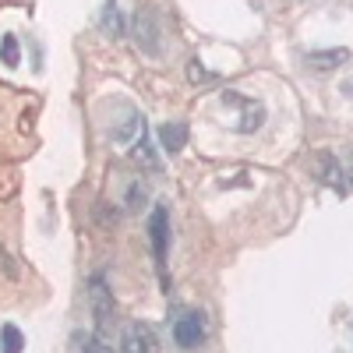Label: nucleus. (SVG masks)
<instances>
[{"instance_id":"f257e3e1","label":"nucleus","mask_w":353,"mask_h":353,"mask_svg":"<svg viewBox=\"0 0 353 353\" xmlns=\"http://www.w3.org/2000/svg\"><path fill=\"white\" fill-rule=\"evenodd\" d=\"M88 307H92L99 339H106L113 332V321H117V304H113V293H110V286H106L103 276L88 279Z\"/></svg>"},{"instance_id":"f03ea898","label":"nucleus","mask_w":353,"mask_h":353,"mask_svg":"<svg viewBox=\"0 0 353 353\" xmlns=\"http://www.w3.org/2000/svg\"><path fill=\"white\" fill-rule=\"evenodd\" d=\"M131 36L141 46V53L159 57V50H163V21H159V14L152 8H138L134 25H131Z\"/></svg>"},{"instance_id":"7ed1b4c3","label":"nucleus","mask_w":353,"mask_h":353,"mask_svg":"<svg viewBox=\"0 0 353 353\" xmlns=\"http://www.w3.org/2000/svg\"><path fill=\"white\" fill-rule=\"evenodd\" d=\"M121 353H159V336L149 321H131L121 336Z\"/></svg>"},{"instance_id":"20e7f679","label":"nucleus","mask_w":353,"mask_h":353,"mask_svg":"<svg viewBox=\"0 0 353 353\" xmlns=\"http://www.w3.org/2000/svg\"><path fill=\"white\" fill-rule=\"evenodd\" d=\"M173 343L181 350H198L205 343V318L201 314H181L173 321Z\"/></svg>"},{"instance_id":"39448f33","label":"nucleus","mask_w":353,"mask_h":353,"mask_svg":"<svg viewBox=\"0 0 353 353\" xmlns=\"http://www.w3.org/2000/svg\"><path fill=\"white\" fill-rule=\"evenodd\" d=\"M149 241H152V254L159 261V269L166 265V248H170V212L166 205H156L149 216Z\"/></svg>"},{"instance_id":"423d86ee","label":"nucleus","mask_w":353,"mask_h":353,"mask_svg":"<svg viewBox=\"0 0 353 353\" xmlns=\"http://www.w3.org/2000/svg\"><path fill=\"white\" fill-rule=\"evenodd\" d=\"M230 99L241 106V124L233 128V131H241V134H251V131H258V128L265 124V106H261V103H254V99H241L237 92H230Z\"/></svg>"},{"instance_id":"0eeeda50","label":"nucleus","mask_w":353,"mask_h":353,"mask_svg":"<svg viewBox=\"0 0 353 353\" xmlns=\"http://www.w3.org/2000/svg\"><path fill=\"white\" fill-rule=\"evenodd\" d=\"M159 145H163V152H181L184 145H188V124H181V121H170V124H163L159 128Z\"/></svg>"},{"instance_id":"6e6552de","label":"nucleus","mask_w":353,"mask_h":353,"mask_svg":"<svg viewBox=\"0 0 353 353\" xmlns=\"http://www.w3.org/2000/svg\"><path fill=\"white\" fill-rule=\"evenodd\" d=\"M350 61V50H314L311 57H307V64L314 68V71H332V68H339V64H346Z\"/></svg>"},{"instance_id":"1a4fd4ad","label":"nucleus","mask_w":353,"mask_h":353,"mask_svg":"<svg viewBox=\"0 0 353 353\" xmlns=\"http://www.w3.org/2000/svg\"><path fill=\"white\" fill-rule=\"evenodd\" d=\"M131 156H134V159H138L141 166H149V170H159V159L152 156V145H149V134H145V131H141V134L134 138V149H131Z\"/></svg>"},{"instance_id":"9d476101","label":"nucleus","mask_w":353,"mask_h":353,"mask_svg":"<svg viewBox=\"0 0 353 353\" xmlns=\"http://www.w3.org/2000/svg\"><path fill=\"white\" fill-rule=\"evenodd\" d=\"M0 57H4V64H8V68H14V64L21 61L18 39H14V36H4V39H0Z\"/></svg>"},{"instance_id":"9b49d317","label":"nucleus","mask_w":353,"mask_h":353,"mask_svg":"<svg viewBox=\"0 0 353 353\" xmlns=\"http://www.w3.org/2000/svg\"><path fill=\"white\" fill-rule=\"evenodd\" d=\"M4 353H21V346H25V339H21V332L14 329V325H4Z\"/></svg>"},{"instance_id":"f8f14e48","label":"nucleus","mask_w":353,"mask_h":353,"mask_svg":"<svg viewBox=\"0 0 353 353\" xmlns=\"http://www.w3.org/2000/svg\"><path fill=\"white\" fill-rule=\"evenodd\" d=\"M103 28H106V32H113V36H121V18H117V4H113V0L106 4V14H103Z\"/></svg>"},{"instance_id":"ddd939ff","label":"nucleus","mask_w":353,"mask_h":353,"mask_svg":"<svg viewBox=\"0 0 353 353\" xmlns=\"http://www.w3.org/2000/svg\"><path fill=\"white\" fill-rule=\"evenodd\" d=\"M188 78H191L194 85H205V81H216V74H212V71H205V68H201L198 61H191V64H188Z\"/></svg>"},{"instance_id":"4468645a","label":"nucleus","mask_w":353,"mask_h":353,"mask_svg":"<svg viewBox=\"0 0 353 353\" xmlns=\"http://www.w3.org/2000/svg\"><path fill=\"white\" fill-rule=\"evenodd\" d=\"M141 201H145V188H141V181H134L128 188V209H141Z\"/></svg>"},{"instance_id":"2eb2a0df","label":"nucleus","mask_w":353,"mask_h":353,"mask_svg":"<svg viewBox=\"0 0 353 353\" xmlns=\"http://www.w3.org/2000/svg\"><path fill=\"white\" fill-rule=\"evenodd\" d=\"M81 350H85V353H110L106 339H92V336H85V339H81Z\"/></svg>"},{"instance_id":"dca6fc26","label":"nucleus","mask_w":353,"mask_h":353,"mask_svg":"<svg viewBox=\"0 0 353 353\" xmlns=\"http://www.w3.org/2000/svg\"><path fill=\"white\" fill-rule=\"evenodd\" d=\"M321 166H325V181L339 188V170H336V163H332V156H321Z\"/></svg>"},{"instance_id":"f3484780","label":"nucleus","mask_w":353,"mask_h":353,"mask_svg":"<svg viewBox=\"0 0 353 353\" xmlns=\"http://www.w3.org/2000/svg\"><path fill=\"white\" fill-rule=\"evenodd\" d=\"M350 184H353V159H350Z\"/></svg>"}]
</instances>
